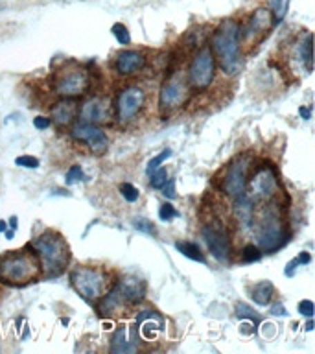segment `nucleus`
Segmentation results:
<instances>
[{"mask_svg":"<svg viewBox=\"0 0 315 354\" xmlns=\"http://www.w3.org/2000/svg\"><path fill=\"white\" fill-rule=\"evenodd\" d=\"M77 118H79V122L93 124V126L109 124L111 118H113V104L105 96H94L79 107Z\"/></svg>","mask_w":315,"mask_h":354,"instance_id":"14","label":"nucleus"},{"mask_svg":"<svg viewBox=\"0 0 315 354\" xmlns=\"http://www.w3.org/2000/svg\"><path fill=\"white\" fill-rule=\"evenodd\" d=\"M298 266H300V260H298L297 257H295V259H293L292 262H289V264L286 266V270H284V273H286L287 277H293V273H295V270H297Z\"/></svg>","mask_w":315,"mask_h":354,"instance_id":"39","label":"nucleus"},{"mask_svg":"<svg viewBox=\"0 0 315 354\" xmlns=\"http://www.w3.org/2000/svg\"><path fill=\"white\" fill-rule=\"evenodd\" d=\"M111 32H113V35L116 37L118 44H124V46H126V44L131 43V35H129V32H127V28L124 26V24H120V22L113 24Z\"/></svg>","mask_w":315,"mask_h":354,"instance_id":"29","label":"nucleus"},{"mask_svg":"<svg viewBox=\"0 0 315 354\" xmlns=\"http://www.w3.org/2000/svg\"><path fill=\"white\" fill-rule=\"evenodd\" d=\"M17 166H22V168H39V159L37 157H32V155H21L15 159Z\"/></svg>","mask_w":315,"mask_h":354,"instance_id":"35","label":"nucleus"},{"mask_svg":"<svg viewBox=\"0 0 315 354\" xmlns=\"http://www.w3.org/2000/svg\"><path fill=\"white\" fill-rule=\"evenodd\" d=\"M146 107V91L138 85L126 87L118 94L115 104V116L120 124H129Z\"/></svg>","mask_w":315,"mask_h":354,"instance_id":"10","label":"nucleus"},{"mask_svg":"<svg viewBox=\"0 0 315 354\" xmlns=\"http://www.w3.org/2000/svg\"><path fill=\"white\" fill-rule=\"evenodd\" d=\"M298 260H300V266H304V264H309V262H312V257H309V253H300L297 257Z\"/></svg>","mask_w":315,"mask_h":354,"instance_id":"41","label":"nucleus"},{"mask_svg":"<svg viewBox=\"0 0 315 354\" xmlns=\"http://www.w3.org/2000/svg\"><path fill=\"white\" fill-rule=\"evenodd\" d=\"M273 293H275V286L269 281H260L251 290V299L258 306H267L271 303V299H273Z\"/></svg>","mask_w":315,"mask_h":354,"instance_id":"23","label":"nucleus"},{"mask_svg":"<svg viewBox=\"0 0 315 354\" xmlns=\"http://www.w3.org/2000/svg\"><path fill=\"white\" fill-rule=\"evenodd\" d=\"M168 157H171V149H168V148L162 149V151H160L159 155H155L153 159H151L148 162V166H146V174H148V176H149L151 171L157 170V168H159V166L162 165V162H164V160L168 159Z\"/></svg>","mask_w":315,"mask_h":354,"instance_id":"30","label":"nucleus"},{"mask_svg":"<svg viewBox=\"0 0 315 354\" xmlns=\"http://www.w3.org/2000/svg\"><path fill=\"white\" fill-rule=\"evenodd\" d=\"M262 259V251L256 243H247L245 248L242 249V262L245 264H253V262H258Z\"/></svg>","mask_w":315,"mask_h":354,"instance_id":"27","label":"nucleus"},{"mask_svg":"<svg viewBox=\"0 0 315 354\" xmlns=\"http://www.w3.org/2000/svg\"><path fill=\"white\" fill-rule=\"evenodd\" d=\"M120 194H122V198L126 199V201H129V203H135V201L138 199V188L133 187L131 183H122Z\"/></svg>","mask_w":315,"mask_h":354,"instance_id":"31","label":"nucleus"},{"mask_svg":"<svg viewBox=\"0 0 315 354\" xmlns=\"http://www.w3.org/2000/svg\"><path fill=\"white\" fill-rule=\"evenodd\" d=\"M160 190H162V194H164V198L173 199L177 196V192H175V181H173V179H170V181H166V185L162 188H160Z\"/></svg>","mask_w":315,"mask_h":354,"instance_id":"37","label":"nucleus"},{"mask_svg":"<svg viewBox=\"0 0 315 354\" xmlns=\"http://www.w3.org/2000/svg\"><path fill=\"white\" fill-rule=\"evenodd\" d=\"M314 310L315 306L309 299H304V301L298 303V312H300L303 315H306V317H314Z\"/></svg>","mask_w":315,"mask_h":354,"instance_id":"36","label":"nucleus"},{"mask_svg":"<svg viewBox=\"0 0 315 354\" xmlns=\"http://www.w3.org/2000/svg\"><path fill=\"white\" fill-rule=\"evenodd\" d=\"M190 98V85L181 74H171L160 87L159 107L162 113H171Z\"/></svg>","mask_w":315,"mask_h":354,"instance_id":"11","label":"nucleus"},{"mask_svg":"<svg viewBox=\"0 0 315 354\" xmlns=\"http://www.w3.org/2000/svg\"><path fill=\"white\" fill-rule=\"evenodd\" d=\"M306 328H308V330H312V328H314V321H312V317H309V321L306 323Z\"/></svg>","mask_w":315,"mask_h":354,"instance_id":"45","label":"nucleus"},{"mask_svg":"<svg viewBox=\"0 0 315 354\" xmlns=\"http://www.w3.org/2000/svg\"><path fill=\"white\" fill-rule=\"evenodd\" d=\"M70 282L74 290L85 301H98L113 284L109 273L96 266H77L70 271Z\"/></svg>","mask_w":315,"mask_h":354,"instance_id":"5","label":"nucleus"},{"mask_svg":"<svg viewBox=\"0 0 315 354\" xmlns=\"http://www.w3.org/2000/svg\"><path fill=\"white\" fill-rule=\"evenodd\" d=\"M28 248L32 249L41 264V273L46 279L59 277L70 260V249L68 243L59 232L44 231L39 234Z\"/></svg>","mask_w":315,"mask_h":354,"instance_id":"2","label":"nucleus"},{"mask_svg":"<svg viewBox=\"0 0 315 354\" xmlns=\"http://www.w3.org/2000/svg\"><path fill=\"white\" fill-rule=\"evenodd\" d=\"M275 24V19H273V13L265 8H260L251 15L249 22L245 24V28H242L238 32V41H240V46L243 44H251L254 46L256 43H260L262 39L267 35V32L271 30V26Z\"/></svg>","mask_w":315,"mask_h":354,"instance_id":"12","label":"nucleus"},{"mask_svg":"<svg viewBox=\"0 0 315 354\" xmlns=\"http://www.w3.org/2000/svg\"><path fill=\"white\" fill-rule=\"evenodd\" d=\"M0 10H4V6H2V4H0Z\"/></svg>","mask_w":315,"mask_h":354,"instance_id":"46","label":"nucleus"},{"mask_svg":"<svg viewBox=\"0 0 315 354\" xmlns=\"http://www.w3.org/2000/svg\"><path fill=\"white\" fill-rule=\"evenodd\" d=\"M113 288L126 304H138L146 295V282L137 277H122L120 281L113 284Z\"/></svg>","mask_w":315,"mask_h":354,"instance_id":"16","label":"nucleus"},{"mask_svg":"<svg viewBox=\"0 0 315 354\" xmlns=\"http://www.w3.org/2000/svg\"><path fill=\"white\" fill-rule=\"evenodd\" d=\"M83 179V170L79 168L77 165L70 166L68 168V171H66V185H76V183H79Z\"/></svg>","mask_w":315,"mask_h":354,"instance_id":"34","label":"nucleus"},{"mask_svg":"<svg viewBox=\"0 0 315 354\" xmlns=\"http://www.w3.org/2000/svg\"><path fill=\"white\" fill-rule=\"evenodd\" d=\"M137 326H140V334L144 339L153 342L157 334L164 328V319L153 308H146L140 310V314L137 315Z\"/></svg>","mask_w":315,"mask_h":354,"instance_id":"19","label":"nucleus"},{"mask_svg":"<svg viewBox=\"0 0 315 354\" xmlns=\"http://www.w3.org/2000/svg\"><path fill=\"white\" fill-rule=\"evenodd\" d=\"M138 348V326L127 328L126 325H120L111 337V351L116 354L135 353Z\"/></svg>","mask_w":315,"mask_h":354,"instance_id":"18","label":"nucleus"},{"mask_svg":"<svg viewBox=\"0 0 315 354\" xmlns=\"http://www.w3.org/2000/svg\"><path fill=\"white\" fill-rule=\"evenodd\" d=\"M298 113L303 115L304 120H309V118H312V111H309V107H300V109H298Z\"/></svg>","mask_w":315,"mask_h":354,"instance_id":"42","label":"nucleus"},{"mask_svg":"<svg viewBox=\"0 0 315 354\" xmlns=\"http://www.w3.org/2000/svg\"><path fill=\"white\" fill-rule=\"evenodd\" d=\"M251 166H253V157L245 153L231 160L221 170V174L218 176V187H220V190L225 194L227 198L234 199L245 194Z\"/></svg>","mask_w":315,"mask_h":354,"instance_id":"6","label":"nucleus"},{"mask_svg":"<svg viewBox=\"0 0 315 354\" xmlns=\"http://www.w3.org/2000/svg\"><path fill=\"white\" fill-rule=\"evenodd\" d=\"M166 181H168V171H166V168H162V166H159L157 170H153L149 174V185L153 188H157V190H160V188L164 187Z\"/></svg>","mask_w":315,"mask_h":354,"instance_id":"28","label":"nucleus"},{"mask_svg":"<svg viewBox=\"0 0 315 354\" xmlns=\"http://www.w3.org/2000/svg\"><path fill=\"white\" fill-rule=\"evenodd\" d=\"M146 66V55L138 50H122L115 57V71L120 76H133L138 74Z\"/></svg>","mask_w":315,"mask_h":354,"instance_id":"17","label":"nucleus"},{"mask_svg":"<svg viewBox=\"0 0 315 354\" xmlns=\"http://www.w3.org/2000/svg\"><path fill=\"white\" fill-rule=\"evenodd\" d=\"M254 201L249 198L247 194H242L234 198V205H232V214L236 218V221L245 229H251L254 218Z\"/></svg>","mask_w":315,"mask_h":354,"instance_id":"21","label":"nucleus"},{"mask_svg":"<svg viewBox=\"0 0 315 354\" xmlns=\"http://www.w3.org/2000/svg\"><path fill=\"white\" fill-rule=\"evenodd\" d=\"M175 248H177V251H179L181 254H184L187 259L195 260V262H201V264H204V262H207L203 251L199 249V245L195 242H175Z\"/></svg>","mask_w":315,"mask_h":354,"instance_id":"24","label":"nucleus"},{"mask_svg":"<svg viewBox=\"0 0 315 354\" xmlns=\"http://www.w3.org/2000/svg\"><path fill=\"white\" fill-rule=\"evenodd\" d=\"M77 113H79L77 102H74L72 98H63L52 105V109H50L52 118L50 120L59 124V126H70L72 122L77 118Z\"/></svg>","mask_w":315,"mask_h":354,"instance_id":"20","label":"nucleus"},{"mask_svg":"<svg viewBox=\"0 0 315 354\" xmlns=\"http://www.w3.org/2000/svg\"><path fill=\"white\" fill-rule=\"evenodd\" d=\"M41 264L30 248L15 249L0 257V281L10 286H26L37 281Z\"/></svg>","mask_w":315,"mask_h":354,"instance_id":"4","label":"nucleus"},{"mask_svg":"<svg viewBox=\"0 0 315 354\" xmlns=\"http://www.w3.org/2000/svg\"><path fill=\"white\" fill-rule=\"evenodd\" d=\"M249 198L253 201H260V203H271V201H278L282 194L280 179L276 176V171L271 166L264 165L260 166L258 170H254V174L249 177Z\"/></svg>","mask_w":315,"mask_h":354,"instance_id":"8","label":"nucleus"},{"mask_svg":"<svg viewBox=\"0 0 315 354\" xmlns=\"http://www.w3.org/2000/svg\"><path fill=\"white\" fill-rule=\"evenodd\" d=\"M312 41H314V35H312V33H306L304 41L297 43V46H295V52H293V59L297 61L300 66H304L306 74H309V72H312V68H314Z\"/></svg>","mask_w":315,"mask_h":354,"instance_id":"22","label":"nucleus"},{"mask_svg":"<svg viewBox=\"0 0 315 354\" xmlns=\"http://www.w3.org/2000/svg\"><path fill=\"white\" fill-rule=\"evenodd\" d=\"M33 126L43 131V129H48V127L52 126V120H50L48 116H35V118H33Z\"/></svg>","mask_w":315,"mask_h":354,"instance_id":"38","label":"nucleus"},{"mask_svg":"<svg viewBox=\"0 0 315 354\" xmlns=\"http://www.w3.org/2000/svg\"><path fill=\"white\" fill-rule=\"evenodd\" d=\"M238 32L240 24L234 19H227L216 28L212 35V54L214 59L220 63L221 71L229 76H236L238 72L243 68L242 46L238 41Z\"/></svg>","mask_w":315,"mask_h":354,"instance_id":"3","label":"nucleus"},{"mask_svg":"<svg viewBox=\"0 0 315 354\" xmlns=\"http://www.w3.org/2000/svg\"><path fill=\"white\" fill-rule=\"evenodd\" d=\"M10 225H11V229L15 231V229H17V218H15V216H11V218H10Z\"/></svg>","mask_w":315,"mask_h":354,"instance_id":"43","label":"nucleus"},{"mask_svg":"<svg viewBox=\"0 0 315 354\" xmlns=\"http://www.w3.org/2000/svg\"><path fill=\"white\" fill-rule=\"evenodd\" d=\"M70 137L77 142L87 144L88 148L93 149L94 153H104L107 146H109V138L98 126L93 124H85V122H77L70 129Z\"/></svg>","mask_w":315,"mask_h":354,"instance_id":"15","label":"nucleus"},{"mask_svg":"<svg viewBox=\"0 0 315 354\" xmlns=\"http://www.w3.org/2000/svg\"><path fill=\"white\" fill-rule=\"evenodd\" d=\"M216 59L212 50L209 46H203L198 54L193 55L192 63L188 66V85L193 91H204L214 82Z\"/></svg>","mask_w":315,"mask_h":354,"instance_id":"9","label":"nucleus"},{"mask_svg":"<svg viewBox=\"0 0 315 354\" xmlns=\"http://www.w3.org/2000/svg\"><path fill=\"white\" fill-rule=\"evenodd\" d=\"M251 227L254 229L256 245L260 251L275 253L284 248L289 240V234H287V221L284 216L282 199L265 203V207L258 210V214L254 212Z\"/></svg>","mask_w":315,"mask_h":354,"instance_id":"1","label":"nucleus"},{"mask_svg":"<svg viewBox=\"0 0 315 354\" xmlns=\"http://www.w3.org/2000/svg\"><path fill=\"white\" fill-rule=\"evenodd\" d=\"M179 216V212L175 210V207L171 203H162L160 205V209H159V218L162 221H170L173 220V218H177Z\"/></svg>","mask_w":315,"mask_h":354,"instance_id":"33","label":"nucleus"},{"mask_svg":"<svg viewBox=\"0 0 315 354\" xmlns=\"http://www.w3.org/2000/svg\"><path fill=\"white\" fill-rule=\"evenodd\" d=\"M6 229H8V223L0 220V232H6Z\"/></svg>","mask_w":315,"mask_h":354,"instance_id":"44","label":"nucleus"},{"mask_svg":"<svg viewBox=\"0 0 315 354\" xmlns=\"http://www.w3.org/2000/svg\"><path fill=\"white\" fill-rule=\"evenodd\" d=\"M236 315H238V319H251V323H253V326L256 328V326L260 325V315L254 312L251 306H247V304H243V303H238L236 304Z\"/></svg>","mask_w":315,"mask_h":354,"instance_id":"25","label":"nucleus"},{"mask_svg":"<svg viewBox=\"0 0 315 354\" xmlns=\"http://www.w3.org/2000/svg\"><path fill=\"white\" fill-rule=\"evenodd\" d=\"M271 314H275V315H287V312L284 310V306L282 304H271Z\"/></svg>","mask_w":315,"mask_h":354,"instance_id":"40","label":"nucleus"},{"mask_svg":"<svg viewBox=\"0 0 315 354\" xmlns=\"http://www.w3.org/2000/svg\"><path fill=\"white\" fill-rule=\"evenodd\" d=\"M133 227H135L137 231L146 232V234H155V232H157L153 221L146 220V218H135V220H133Z\"/></svg>","mask_w":315,"mask_h":354,"instance_id":"32","label":"nucleus"},{"mask_svg":"<svg viewBox=\"0 0 315 354\" xmlns=\"http://www.w3.org/2000/svg\"><path fill=\"white\" fill-rule=\"evenodd\" d=\"M271 6V11H273V19H275V24H280L284 21V17L287 13V6H289V0H267Z\"/></svg>","mask_w":315,"mask_h":354,"instance_id":"26","label":"nucleus"},{"mask_svg":"<svg viewBox=\"0 0 315 354\" xmlns=\"http://www.w3.org/2000/svg\"><path fill=\"white\" fill-rule=\"evenodd\" d=\"M54 93L61 98H77L88 93L90 88V76L85 68L76 63H68L54 76Z\"/></svg>","mask_w":315,"mask_h":354,"instance_id":"7","label":"nucleus"},{"mask_svg":"<svg viewBox=\"0 0 315 354\" xmlns=\"http://www.w3.org/2000/svg\"><path fill=\"white\" fill-rule=\"evenodd\" d=\"M203 238L207 245H209L210 253L218 262H229L231 260V240H229V234H227L225 227L218 223V221H212L209 225L203 227Z\"/></svg>","mask_w":315,"mask_h":354,"instance_id":"13","label":"nucleus"}]
</instances>
